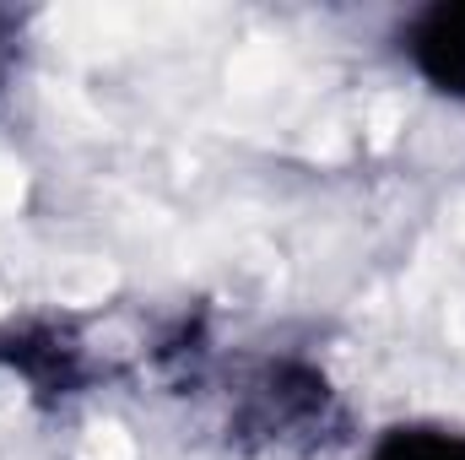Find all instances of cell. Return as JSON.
<instances>
[{"label":"cell","instance_id":"obj_1","mask_svg":"<svg viewBox=\"0 0 465 460\" xmlns=\"http://www.w3.org/2000/svg\"><path fill=\"white\" fill-rule=\"evenodd\" d=\"M109 287H114V271L98 265V260H71V265L54 276V293L71 298V304H93V298H104Z\"/></svg>","mask_w":465,"mask_h":460},{"label":"cell","instance_id":"obj_3","mask_svg":"<svg viewBox=\"0 0 465 460\" xmlns=\"http://www.w3.org/2000/svg\"><path fill=\"white\" fill-rule=\"evenodd\" d=\"M22 201V168L16 163H0V212H11Z\"/></svg>","mask_w":465,"mask_h":460},{"label":"cell","instance_id":"obj_2","mask_svg":"<svg viewBox=\"0 0 465 460\" xmlns=\"http://www.w3.org/2000/svg\"><path fill=\"white\" fill-rule=\"evenodd\" d=\"M82 460H135V450L119 428H93L87 445H82Z\"/></svg>","mask_w":465,"mask_h":460}]
</instances>
